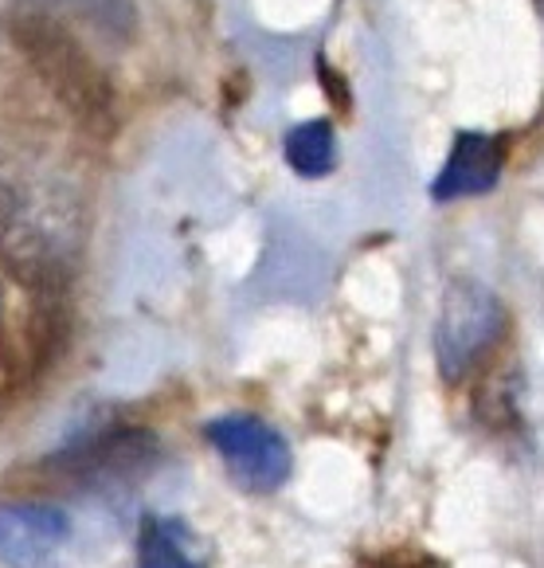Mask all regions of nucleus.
<instances>
[{"instance_id": "7", "label": "nucleus", "mask_w": 544, "mask_h": 568, "mask_svg": "<svg viewBox=\"0 0 544 568\" xmlns=\"http://www.w3.org/2000/svg\"><path fill=\"white\" fill-rule=\"evenodd\" d=\"M286 165L298 176H326L337 161V138L329 122H301L294 125L283 142Z\"/></svg>"}, {"instance_id": "6", "label": "nucleus", "mask_w": 544, "mask_h": 568, "mask_svg": "<svg viewBox=\"0 0 544 568\" xmlns=\"http://www.w3.org/2000/svg\"><path fill=\"white\" fill-rule=\"evenodd\" d=\"M505 150L494 134H482V130H462L451 145V158H447L443 173L431 184V196L435 201H462V196H482L490 193L502 176Z\"/></svg>"}, {"instance_id": "8", "label": "nucleus", "mask_w": 544, "mask_h": 568, "mask_svg": "<svg viewBox=\"0 0 544 568\" xmlns=\"http://www.w3.org/2000/svg\"><path fill=\"white\" fill-rule=\"evenodd\" d=\"M137 568H201L185 552L176 521L150 518L137 534Z\"/></svg>"}, {"instance_id": "9", "label": "nucleus", "mask_w": 544, "mask_h": 568, "mask_svg": "<svg viewBox=\"0 0 544 568\" xmlns=\"http://www.w3.org/2000/svg\"><path fill=\"white\" fill-rule=\"evenodd\" d=\"M377 568H435V565H431V560L411 557V560H384V565H377Z\"/></svg>"}, {"instance_id": "5", "label": "nucleus", "mask_w": 544, "mask_h": 568, "mask_svg": "<svg viewBox=\"0 0 544 568\" xmlns=\"http://www.w3.org/2000/svg\"><path fill=\"white\" fill-rule=\"evenodd\" d=\"M71 537V521L43 501H4L0 506V565L51 568Z\"/></svg>"}, {"instance_id": "1", "label": "nucleus", "mask_w": 544, "mask_h": 568, "mask_svg": "<svg viewBox=\"0 0 544 568\" xmlns=\"http://www.w3.org/2000/svg\"><path fill=\"white\" fill-rule=\"evenodd\" d=\"M86 193L51 145L0 134V263L28 286H63L86 251Z\"/></svg>"}, {"instance_id": "2", "label": "nucleus", "mask_w": 544, "mask_h": 568, "mask_svg": "<svg viewBox=\"0 0 544 568\" xmlns=\"http://www.w3.org/2000/svg\"><path fill=\"white\" fill-rule=\"evenodd\" d=\"M9 32L79 122H106L114 106L110 68L137 32L134 0H12Z\"/></svg>"}, {"instance_id": "4", "label": "nucleus", "mask_w": 544, "mask_h": 568, "mask_svg": "<svg viewBox=\"0 0 544 568\" xmlns=\"http://www.w3.org/2000/svg\"><path fill=\"white\" fill-rule=\"evenodd\" d=\"M208 444L232 470V483L270 494L290 478V447L259 416H219L208 424Z\"/></svg>"}, {"instance_id": "3", "label": "nucleus", "mask_w": 544, "mask_h": 568, "mask_svg": "<svg viewBox=\"0 0 544 568\" xmlns=\"http://www.w3.org/2000/svg\"><path fill=\"white\" fill-rule=\"evenodd\" d=\"M505 334V306L490 286L459 278L447 286L435 322V361L447 385H462Z\"/></svg>"}]
</instances>
